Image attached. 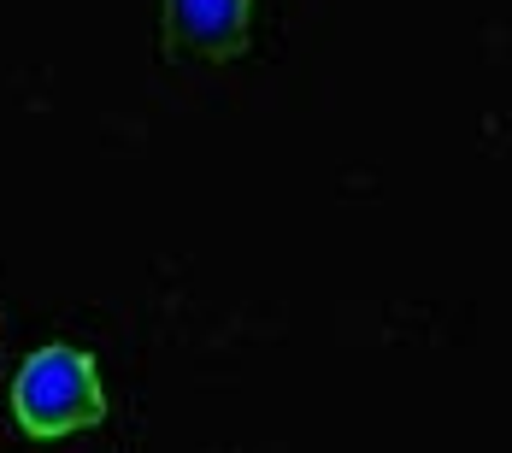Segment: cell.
Listing matches in <instances>:
<instances>
[{"label":"cell","instance_id":"obj_1","mask_svg":"<svg viewBox=\"0 0 512 453\" xmlns=\"http://www.w3.org/2000/svg\"><path fill=\"white\" fill-rule=\"evenodd\" d=\"M12 412L30 436H71V430H95L106 418V389L95 359L65 342L30 353L18 383H12Z\"/></svg>","mask_w":512,"mask_h":453},{"label":"cell","instance_id":"obj_2","mask_svg":"<svg viewBox=\"0 0 512 453\" xmlns=\"http://www.w3.org/2000/svg\"><path fill=\"white\" fill-rule=\"evenodd\" d=\"M171 30H177L183 48L230 59V53L248 48L254 0H171Z\"/></svg>","mask_w":512,"mask_h":453}]
</instances>
